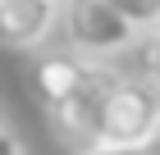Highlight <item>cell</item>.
<instances>
[{"label":"cell","mask_w":160,"mask_h":155,"mask_svg":"<svg viewBox=\"0 0 160 155\" xmlns=\"http://www.w3.org/2000/svg\"><path fill=\"white\" fill-rule=\"evenodd\" d=\"M60 32L69 36V50L82 60L110 64L114 55L137 46V27H128L105 0H60Z\"/></svg>","instance_id":"obj_1"},{"label":"cell","mask_w":160,"mask_h":155,"mask_svg":"<svg viewBox=\"0 0 160 155\" xmlns=\"http://www.w3.org/2000/svg\"><path fill=\"white\" fill-rule=\"evenodd\" d=\"M160 132V91L147 78L123 73L105 100V142L110 146H147Z\"/></svg>","instance_id":"obj_2"},{"label":"cell","mask_w":160,"mask_h":155,"mask_svg":"<svg viewBox=\"0 0 160 155\" xmlns=\"http://www.w3.org/2000/svg\"><path fill=\"white\" fill-rule=\"evenodd\" d=\"M119 78H123V73L105 64V69L96 73V82H87L82 91H73L69 100H60V105H50V109H46L64 146L87 151V146L105 142V100H110V87L119 82Z\"/></svg>","instance_id":"obj_3"},{"label":"cell","mask_w":160,"mask_h":155,"mask_svg":"<svg viewBox=\"0 0 160 155\" xmlns=\"http://www.w3.org/2000/svg\"><path fill=\"white\" fill-rule=\"evenodd\" d=\"M105 69V64L96 60H82L78 50H50V55H41L37 69H32V87H37L41 105H60V100H69L73 91H82L87 82H96V73Z\"/></svg>","instance_id":"obj_4"},{"label":"cell","mask_w":160,"mask_h":155,"mask_svg":"<svg viewBox=\"0 0 160 155\" xmlns=\"http://www.w3.org/2000/svg\"><path fill=\"white\" fill-rule=\"evenodd\" d=\"M60 27V0H0V46L37 50Z\"/></svg>","instance_id":"obj_5"},{"label":"cell","mask_w":160,"mask_h":155,"mask_svg":"<svg viewBox=\"0 0 160 155\" xmlns=\"http://www.w3.org/2000/svg\"><path fill=\"white\" fill-rule=\"evenodd\" d=\"M105 5H110L128 27H137L142 36H147L151 27H156V18H160V0H105Z\"/></svg>","instance_id":"obj_6"},{"label":"cell","mask_w":160,"mask_h":155,"mask_svg":"<svg viewBox=\"0 0 160 155\" xmlns=\"http://www.w3.org/2000/svg\"><path fill=\"white\" fill-rule=\"evenodd\" d=\"M137 50H142V69H137V78H147V82L160 91V41L142 36V41H137Z\"/></svg>","instance_id":"obj_7"},{"label":"cell","mask_w":160,"mask_h":155,"mask_svg":"<svg viewBox=\"0 0 160 155\" xmlns=\"http://www.w3.org/2000/svg\"><path fill=\"white\" fill-rule=\"evenodd\" d=\"M73 155H147V146H110V142H96V146L73 151Z\"/></svg>","instance_id":"obj_8"},{"label":"cell","mask_w":160,"mask_h":155,"mask_svg":"<svg viewBox=\"0 0 160 155\" xmlns=\"http://www.w3.org/2000/svg\"><path fill=\"white\" fill-rule=\"evenodd\" d=\"M0 155H28V151H23V142H18V137H14L9 128L0 132Z\"/></svg>","instance_id":"obj_9"},{"label":"cell","mask_w":160,"mask_h":155,"mask_svg":"<svg viewBox=\"0 0 160 155\" xmlns=\"http://www.w3.org/2000/svg\"><path fill=\"white\" fill-rule=\"evenodd\" d=\"M147 155H160V132H156V137L147 142Z\"/></svg>","instance_id":"obj_10"},{"label":"cell","mask_w":160,"mask_h":155,"mask_svg":"<svg viewBox=\"0 0 160 155\" xmlns=\"http://www.w3.org/2000/svg\"><path fill=\"white\" fill-rule=\"evenodd\" d=\"M147 36H151V41H160V18H156V27H151V32H147Z\"/></svg>","instance_id":"obj_11"},{"label":"cell","mask_w":160,"mask_h":155,"mask_svg":"<svg viewBox=\"0 0 160 155\" xmlns=\"http://www.w3.org/2000/svg\"><path fill=\"white\" fill-rule=\"evenodd\" d=\"M0 132H5V114H0Z\"/></svg>","instance_id":"obj_12"}]
</instances>
